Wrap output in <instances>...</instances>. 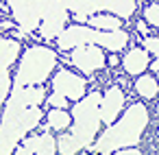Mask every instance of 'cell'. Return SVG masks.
I'll return each mask as SVG.
<instances>
[{
	"mask_svg": "<svg viewBox=\"0 0 159 155\" xmlns=\"http://www.w3.org/2000/svg\"><path fill=\"white\" fill-rule=\"evenodd\" d=\"M68 7L63 0H55V2L46 9V13L42 16L39 22V37L42 40H57V35L66 29V20H68Z\"/></svg>",
	"mask_w": 159,
	"mask_h": 155,
	"instance_id": "7",
	"label": "cell"
},
{
	"mask_svg": "<svg viewBox=\"0 0 159 155\" xmlns=\"http://www.w3.org/2000/svg\"><path fill=\"white\" fill-rule=\"evenodd\" d=\"M87 22H89V26L100 29V31H118L120 24H122V20H120L118 16H113V13H102V11L89 16Z\"/></svg>",
	"mask_w": 159,
	"mask_h": 155,
	"instance_id": "15",
	"label": "cell"
},
{
	"mask_svg": "<svg viewBox=\"0 0 159 155\" xmlns=\"http://www.w3.org/2000/svg\"><path fill=\"white\" fill-rule=\"evenodd\" d=\"M144 20H146L150 26H157V29H159V5H157V2L148 5V7L144 9Z\"/></svg>",
	"mask_w": 159,
	"mask_h": 155,
	"instance_id": "20",
	"label": "cell"
},
{
	"mask_svg": "<svg viewBox=\"0 0 159 155\" xmlns=\"http://www.w3.org/2000/svg\"><path fill=\"white\" fill-rule=\"evenodd\" d=\"M66 96H61V94H57V92H52L50 96H48V103L52 105V107H66Z\"/></svg>",
	"mask_w": 159,
	"mask_h": 155,
	"instance_id": "22",
	"label": "cell"
},
{
	"mask_svg": "<svg viewBox=\"0 0 159 155\" xmlns=\"http://www.w3.org/2000/svg\"><path fill=\"white\" fill-rule=\"evenodd\" d=\"M16 153L24 155V153H37V155H52L57 151V140L46 131L42 135H31V138H22V146L13 148Z\"/></svg>",
	"mask_w": 159,
	"mask_h": 155,
	"instance_id": "11",
	"label": "cell"
},
{
	"mask_svg": "<svg viewBox=\"0 0 159 155\" xmlns=\"http://www.w3.org/2000/svg\"><path fill=\"white\" fill-rule=\"evenodd\" d=\"M144 48L148 53H152L155 57H159V37H144Z\"/></svg>",
	"mask_w": 159,
	"mask_h": 155,
	"instance_id": "21",
	"label": "cell"
},
{
	"mask_svg": "<svg viewBox=\"0 0 159 155\" xmlns=\"http://www.w3.org/2000/svg\"><path fill=\"white\" fill-rule=\"evenodd\" d=\"M46 98V92L37 85H13V94L5 105L0 120V155H9L22 142V138L35 129L42 120L39 103Z\"/></svg>",
	"mask_w": 159,
	"mask_h": 155,
	"instance_id": "1",
	"label": "cell"
},
{
	"mask_svg": "<svg viewBox=\"0 0 159 155\" xmlns=\"http://www.w3.org/2000/svg\"><path fill=\"white\" fill-rule=\"evenodd\" d=\"M137 9L135 0H98V13H113L120 20H129Z\"/></svg>",
	"mask_w": 159,
	"mask_h": 155,
	"instance_id": "12",
	"label": "cell"
},
{
	"mask_svg": "<svg viewBox=\"0 0 159 155\" xmlns=\"http://www.w3.org/2000/svg\"><path fill=\"white\" fill-rule=\"evenodd\" d=\"M157 135H159V131H157Z\"/></svg>",
	"mask_w": 159,
	"mask_h": 155,
	"instance_id": "27",
	"label": "cell"
},
{
	"mask_svg": "<svg viewBox=\"0 0 159 155\" xmlns=\"http://www.w3.org/2000/svg\"><path fill=\"white\" fill-rule=\"evenodd\" d=\"M7 2H9L13 18H16L18 26L22 29V33H33L39 29L42 16L55 0H7Z\"/></svg>",
	"mask_w": 159,
	"mask_h": 155,
	"instance_id": "6",
	"label": "cell"
},
{
	"mask_svg": "<svg viewBox=\"0 0 159 155\" xmlns=\"http://www.w3.org/2000/svg\"><path fill=\"white\" fill-rule=\"evenodd\" d=\"M135 90H137V94H139L142 98H152V96L159 92V85H157V81H155L150 74H142V77L135 81Z\"/></svg>",
	"mask_w": 159,
	"mask_h": 155,
	"instance_id": "17",
	"label": "cell"
},
{
	"mask_svg": "<svg viewBox=\"0 0 159 155\" xmlns=\"http://www.w3.org/2000/svg\"><path fill=\"white\" fill-rule=\"evenodd\" d=\"M157 114H159V105H157Z\"/></svg>",
	"mask_w": 159,
	"mask_h": 155,
	"instance_id": "26",
	"label": "cell"
},
{
	"mask_svg": "<svg viewBox=\"0 0 159 155\" xmlns=\"http://www.w3.org/2000/svg\"><path fill=\"white\" fill-rule=\"evenodd\" d=\"M98 105H100V92H89L87 96L83 94L72 107L70 135L79 148H89L96 140V133L100 129Z\"/></svg>",
	"mask_w": 159,
	"mask_h": 155,
	"instance_id": "4",
	"label": "cell"
},
{
	"mask_svg": "<svg viewBox=\"0 0 159 155\" xmlns=\"http://www.w3.org/2000/svg\"><path fill=\"white\" fill-rule=\"evenodd\" d=\"M70 61L81 72H96V70H100L105 66V53L96 44H81V46L72 48Z\"/></svg>",
	"mask_w": 159,
	"mask_h": 155,
	"instance_id": "8",
	"label": "cell"
},
{
	"mask_svg": "<svg viewBox=\"0 0 159 155\" xmlns=\"http://www.w3.org/2000/svg\"><path fill=\"white\" fill-rule=\"evenodd\" d=\"M11 90V77H9V68L0 63V107L7 101V94Z\"/></svg>",
	"mask_w": 159,
	"mask_h": 155,
	"instance_id": "19",
	"label": "cell"
},
{
	"mask_svg": "<svg viewBox=\"0 0 159 155\" xmlns=\"http://www.w3.org/2000/svg\"><path fill=\"white\" fill-rule=\"evenodd\" d=\"M20 55V42L9 40V37H0V63L2 66H11Z\"/></svg>",
	"mask_w": 159,
	"mask_h": 155,
	"instance_id": "16",
	"label": "cell"
},
{
	"mask_svg": "<svg viewBox=\"0 0 159 155\" xmlns=\"http://www.w3.org/2000/svg\"><path fill=\"white\" fill-rule=\"evenodd\" d=\"M148 50L146 48H131L126 55H124V59H122V68H124V72L126 74H142L146 68H148Z\"/></svg>",
	"mask_w": 159,
	"mask_h": 155,
	"instance_id": "13",
	"label": "cell"
},
{
	"mask_svg": "<svg viewBox=\"0 0 159 155\" xmlns=\"http://www.w3.org/2000/svg\"><path fill=\"white\" fill-rule=\"evenodd\" d=\"M68 11L79 22H87L89 16L98 13V0H68Z\"/></svg>",
	"mask_w": 159,
	"mask_h": 155,
	"instance_id": "14",
	"label": "cell"
},
{
	"mask_svg": "<svg viewBox=\"0 0 159 155\" xmlns=\"http://www.w3.org/2000/svg\"><path fill=\"white\" fill-rule=\"evenodd\" d=\"M70 122H72V116H70L66 109L55 107V109H50V111H48V124H50L52 129L63 131V129H68V127H70Z\"/></svg>",
	"mask_w": 159,
	"mask_h": 155,
	"instance_id": "18",
	"label": "cell"
},
{
	"mask_svg": "<svg viewBox=\"0 0 159 155\" xmlns=\"http://www.w3.org/2000/svg\"><path fill=\"white\" fill-rule=\"evenodd\" d=\"M57 44H59L61 50H70V48L81 46V44H96L100 48L118 53L129 44V33L122 31V29H118V31H100V29H94V26L74 24V26L63 29L57 35Z\"/></svg>",
	"mask_w": 159,
	"mask_h": 155,
	"instance_id": "3",
	"label": "cell"
},
{
	"mask_svg": "<svg viewBox=\"0 0 159 155\" xmlns=\"http://www.w3.org/2000/svg\"><path fill=\"white\" fill-rule=\"evenodd\" d=\"M137 29H139L142 33H146V24H144V22H139V24H137Z\"/></svg>",
	"mask_w": 159,
	"mask_h": 155,
	"instance_id": "25",
	"label": "cell"
},
{
	"mask_svg": "<svg viewBox=\"0 0 159 155\" xmlns=\"http://www.w3.org/2000/svg\"><path fill=\"white\" fill-rule=\"evenodd\" d=\"M148 66L152 68V72H159V57H157V59H155L152 63H148Z\"/></svg>",
	"mask_w": 159,
	"mask_h": 155,
	"instance_id": "24",
	"label": "cell"
},
{
	"mask_svg": "<svg viewBox=\"0 0 159 155\" xmlns=\"http://www.w3.org/2000/svg\"><path fill=\"white\" fill-rule=\"evenodd\" d=\"M52 92L66 96L68 101H79L85 94V79L63 68L52 77Z\"/></svg>",
	"mask_w": 159,
	"mask_h": 155,
	"instance_id": "9",
	"label": "cell"
},
{
	"mask_svg": "<svg viewBox=\"0 0 159 155\" xmlns=\"http://www.w3.org/2000/svg\"><path fill=\"white\" fill-rule=\"evenodd\" d=\"M122 107H124V92H122L118 85L109 87V90L105 92V96H100V105H98L100 122L111 124V122L118 118V114L122 111Z\"/></svg>",
	"mask_w": 159,
	"mask_h": 155,
	"instance_id": "10",
	"label": "cell"
},
{
	"mask_svg": "<svg viewBox=\"0 0 159 155\" xmlns=\"http://www.w3.org/2000/svg\"><path fill=\"white\" fill-rule=\"evenodd\" d=\"M146 124H148V109L142 103H133L118 120V124L111 122L109 129L98 140H94L89 148L96 153H116L118 148L124 146H137Z\"/></svg>",
	"mask_w": 159,
	"mask_h": 155,
	"instance_id": "2",
	"label": "cell"
},
{
	"mask_svg": "<svg viewBox=\"0 0 159 155\" xmlns=\"http://www.w3.org/2000/svg\"><path fill=\"white\" fill-rule=\"evenodd\" d=\"M55 66H57L55 50H50L46 46H31V48L24 50V55L20 59L13 85H20V87L39 85L48 79V74L55 70Z\"/></svg>",
	"mask_w": 159,
	"mask_h": 155,
	"instance_id": "5",
	"label": "cell"
},
{
	"mask_svg": "<svg viewBox=\"0 0 159 155\" xmlns=\"http://www.w3.org/2000/svg\"><path fill=\"white\" fill-rule=\"evenodd\" d=\"M116 153H122V155H139V148L137 146H124V148H118Z\"/></svg>",
	"mask_w": 159,
	"mask_h": 155,
	"instance_id": "23",
	"label": "cell"
}]
</instances>
